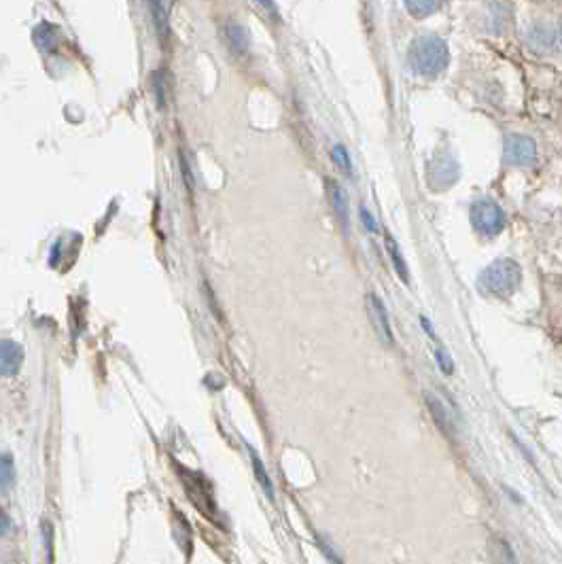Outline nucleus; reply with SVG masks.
I'll return each mask as SVG.
<instances>
[{"label": "nucleus", "mask_w": 562, "mask_h": 564, "mask_svg": "<svg viewBox=\"0 0 562 564\" xmlns=\"http://www.w3.org/2000/svg\"><path fill=\"white\" fill-rule=\"evenodd\" d=\"M227 37H230V43H232L234 51H247L249 39H247V32H244L240 26H230V28H227Z\"/></svg>", "instance_id": "nucleus-13"}, {"label": "nucleus", "mask_w": 562, "mask_h": 564, "mask_svg": "<svg viewBox=\"0 0 562 564\" xmlns=\"http://www.w3.org/2000/svg\"><path fill=\"white\" fill-rule=\"evenodd\" d=\"M490 554H493L495 564H518V558L512 550V545L501 537H495L493 541H490Z\"/></svg>", "instance_id": "nucleus-9"}, {"label": "nucleus", "mask_w": 562, "mask_h": 564, "mask_svg": "<svg viewBox=\"0 0 562 564\" xmlns=\"http://www.w3.org/2000/svg\"><path fill=\"white\" fill-rule=\"evenodd\" d=\"M505 162L512 166H531L537 162V145L531 136L507 134L503 145Z\"/></svg>", "instance_id": "nucleus-4"}, {"label": "nucleus", "mask_w": 562, "mask_h": 564, "mask_svg": "<svg viewBox=\"0 0 562 564\" xmlns=\"http://www.w3.org/2000/svg\"><path fill=\"white\" fill-rule=\"evenodd\" d=\"M22 348L15 342H0V376H13L22 365Z\"/></svg>", "instance_id": "nucleus-6"}, {"label": "nucleus", "mask_w": 562, "mask_h": 564, "mask_svg": "<svg viewBox=\"0 0 562 564\" xmlns=\"http://www.w3.org/2000/svg\"><path fill=\"white\" fill-rule=\"evenodd\" d=\"M11 482H13V463L9 456H3L0 458V490L9 488Z\"/></svg>", "instance_id": "nucleus-14"}, {"label": "nucleus", "mask_w": 562, "mask_h": 564, "mask_svg": "<svg viewBox=\"0 0 562 564\" xmlns=\"http://www.w3.org/2000/svg\"><path fill=\"white\" fill-rule=\"evenodd\" d=\"M469 219L473 229H476L478 234L486 236V238H493L497 234L503 232L505 227V213L503 208L495 202V200H476L469 208Z\"/></svg>", "instance_id": "nucleus-3"}, {"label": "nucleus", "mask_w": 562, "mask_h": 564, "mask_svg": "<svg viewBox=\"0 0 562 564\" xmlns=\"http://www.w3.org/2000/svg\"><path fill=\"white\" fill-rule=\"evenodd\" d=\"M437 359H439V363H442L444 372H446V374H452V363H450V359L446 357V352H444V350H439V352H437Z\"/></svg>", "instance_id": "nucleus-17"}, {"label": "nucleus", "mask_w": 562, "mask_h": 564, "mask_svg": "<svg viewBox=\"0 0 562 564\" xmlns=\"http://www.w3.org/2000/svg\"><path fill=\"white\" fill-rule=\"evenodd\" d=\"M450 60V51L444 39L435 37V34H423L412 41L408 51V62L414 73L423 77H437L444 73Z\"/></svg>", "instance_id": "nucleus-1"}, {"label": "nucleus", "mask_w": 562, "mask_h": 564, "mask_svg": "<svg viewBox=\"0 0 562 564\" xmlns=\"http://www.w3.org/2000/svg\"><path fill=\"white\" fill-rule=\"evenodd\" d=\"M253 465H255V471H257V480L263 484V488H266V492H268V497H272V484H270V480H268V475H266V471H263V465L259 463V458H257V454H253Z\"/></svg>", "instance_id": "nucleus-15"}, {"label": "nucleus", "mask_w": 562, "mask_h": 564, "mask_svg": "<svg viewBox=\"0 0 562 564\" xmlns=\"http://www.w3.org/2000/svg\"><path fill=\"white\" fill-rule=\"evenodd\" d=\"M386 249H389V255H391V261L395 263L397 274L401 276V280L408 282V266H406V261H403V257H401V251H399L397 242L389 234H386Z\"/></svg>", "instance_id": "nucleus-10"}, {"label": "nucleus", "mask_w": 562, "mask_h": 564, "mask_svg": "<svg viewBox=\"0 0 562 564\" xmlns=\"http://www.w3.org/2000/svg\"><path fill=\"white\" fill-rule=\"evenodd\" d=\"M522 280V270L514 259H497L480 274L478 278V289L488 295L505 299L514 295Z\"/></svg>", "instance_id": "nucleus-2"}, {"label": "nucleus", "mask_w": 562, "mask_h": 564, "mask_svg": "<svg viewBox=\"0 0 562 564\" xmlns=\"http://www.w3.org/2000/svg\"><path fill=\"white\" fill-rule=\"evenodd\" d=\"M327 193H329L331 206H333V210H336V215H338V221H340L342 229L348 234V229H350V217H348V204H346V193H344V189H342L336 181H327Z\"/></svg>", "instance_id": "nucleus-8"}, {"label": "nucleus", "mask_w": 562, "mask_h": 564, "mask_svg": "<svg viewBox=\"0 0 562 564\" xmlns=\"http://www.w3.org/2000/svg\"><path fill=\"white\" fill-rule=\"evenodd\" d=\"M558 39H560V47H562V26H560V32H558Z\"/></svg>", "instance_id": "nucleus-18"}, {"label": "nucleus", "mask_w": 562, "mask_h": 564, "mask_svg": "<svg viewBox=\"0 0 562 564\" xmlns=\"http://www.w3.org/2000/svg\"><path fill=\"white\" fill-rule=\"evenodd\" d=\"M427 179L435 189L450 187L456 179H459V164L448 155H439L429 164Z\"/></svg>", "instance_id": "nucleus-5"}, {"label": "nucleus", "mask_w": 562, "mask_h": 564, "mask_svg": "<svg viewBox=\"0 0 562 564\" xmlns=\"http://www.w3.org/2000/svg\"><path fill=\"white\" fill-rule=\"evenodd\" d=\"M406 9L414 17H427L437 9H442V3H435V0H412V3H406Z\"/></svg>", "instance_id": "nucleus-11"}, {"label": "nucleus", "mask_w": 562, "mask_h": 564, "mask_svg": "<svg viewBox=\"0 0 562 564\" xmlns=\"http://www.w3.org/2000/svg\"><path fill=\"white\" fill-rule=\"evenodd\" d=\"M333 160H336L342 166V170H346L350 174V160H348L344 147H340V145L333 147Z\"/></svg>", "instance_id": "nucleus-16"}, {"label": "nucleus", "mask_w": 562, "mask_h": 564, "mask_svg": "<svg viewBox=\"0 0 562 564\" xmlns=\"http://www.w3.org/2000/svg\"><path fill=\"white\" fill-rule=\"evenodd\" d=\"M429 408H431V412H433V416L437 420V425L442 427V431L444 433H452V429H454L452 427V420H450L446 408H442V403L435 401V399H429Z\"/></svg>", "instance_id": "nucleus-12"}, {"label": "nucleus", "mask_w": 562, "mask_h": 564, "mask_svg": "<svg viewBox=\"0 0 562 564\" xmlns=\"http://www.w3.org/2000/svg\"><path fill=\"white\" fill-rule=\"evenodd\" d=\"M367 308H370V316L374 321V327L378 331V336L384 342H393V333H391V323L389 316H386V310L382 306L380 299L376 295H367Z\"/></svg>", "instance_id": "nucleus-7"}]
</instances>
